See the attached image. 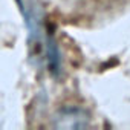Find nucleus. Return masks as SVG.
I'll list each match as a JSON object with an SVG mask.
<instances>
[{
    "label": "nucleus",
    "mask_w": 130,
    "mask_h": 130,
    "mask_svg": "<svg viewBox=\"0 0 130 130\" xmlns=\"http://www.w3.org/2000/svg\"><path fill=\"white\" fill-rule=\"evenodd\" d=\"M87 125H89L87 115L77 107L58 110V113L54 116V127L57 128H81Z\"/></svg>",
    "instance_id": "1"
}]
</instances>
